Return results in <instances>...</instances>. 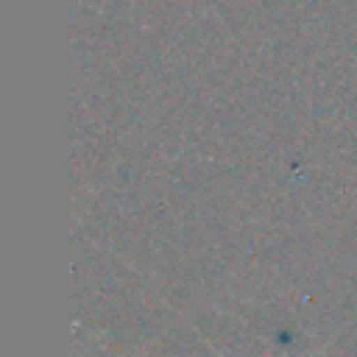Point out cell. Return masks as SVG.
Returning <instances> with one entry per match:
<instances>
[{"label": "cell", "instance_id": "obj_1", "mask_svg": "<svg viewBox=\"0 0 357 357\" xmlns=\"http://www.w3.org/2000/svg\"><path fill=\"white\" fill-rule=\"evenodd\" d=\"M220 357H223V354H220Z\"/></svg>", "mask_w": 357, "mask_h": 357}]
</instances>
